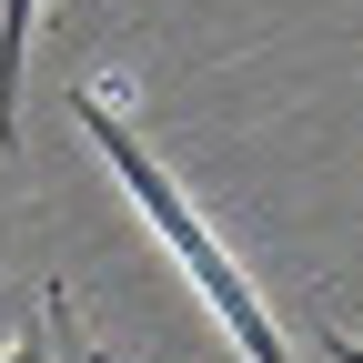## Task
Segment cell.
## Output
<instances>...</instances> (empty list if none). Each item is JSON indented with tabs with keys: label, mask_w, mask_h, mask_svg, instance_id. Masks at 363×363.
Instances as JSON below:
<instances>
[{
	"label": "cell",
	"mask_w": 363,
	"mask_h": 363,
	"mask_svg": "<svg viewBox=\"0 0 363 363\" xmlns=\"http://www.w3.org/2000/svg\"><path fill=\"white\" fill-rule=\"evenodd\" d=\"M71 121L91 131V152L111 162V182L131 192V212L152 222V242H162V252L182 262V283H192V303L212 313V323H222V343H233L242 363H293V343H283V323H272L262 283H252L242 262H233V242L212 233V212H202V202L182 192L172 172H162V152H152L142 131H131V121H121V111L101 101V91H71Z\"/></svg>",
	"instance_id": "6da1fadb"
},
{
	"label": "cell",
	"mask_w": 363,
	"mask_h": 363,
	"mask_svg": "<svg viewBox=\"0 0 363 363\" xmlns=\"http://www.w3.org/2000/svg\"><path fill=\"white\" fill-rule=\"evenodd\" d=\"M0 363H101V353L81 343V323H71V293L51 283V293H40V313L21 323V343L0 353Z\"/></svg>",
	"instance_id": "7a4b0ae2"
},
{
	"label": "cell",
	"mask_w": 363,
	"mask_h": 363,
	"mask_svg": "<svg viewBox=\"0 0 363 363\" xmlns=\"http://www.w3.org/2000/svg\"><path fill=\"white\" fill-rule=\"evenodd\" d=\"M30 30H40V0H0V142L21 131V81H30Z\"/></svg>",
	"instance_id": "3957f363"
}]
</instances>
